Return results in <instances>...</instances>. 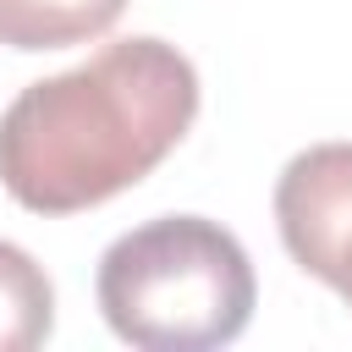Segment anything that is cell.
I'll return each instance as SVG.
<instances>
[{"label":"cell","instance_id":"6da1fadb","mask_svg":"<svg viewBox=\"0 0 352 352\" xmlns=\"http://www.w3.org/2000/svg\"><path fill=\"white\" fill-rule=\"evenodd\" d=\"M198 72L165 38H121L22 88L0 116V182L33 214L94 209L143 182L192 126Z\"/></svg>","mask_w":352,"mask_h":352},{"label":"cell","instance_id":"7a4b0ae2","mask_svg":"<svg viewBox=\"0 0 352 352\" xmlns=\"http://www.w3.org/2000/svg\"><path fill=\"white\" fill-rule=\"evenodd\" d=\"M99 314L143 352H209L253 319V264L204 214H165L116 236L99 258Z\"/></svg>","mask_w":352,"mask_h":352},{"label":"cell","instance_id":"3957f363","mask_svg":"<svg viewBox=\"0 0 352 352\" xmlns=\"http://www.w3.org/2000/svg\"><path fill=\"white\" fill-rule=\"evenodd\" d=\"M275 226L286 253L352 302V143H314L280 170Z\"/></svg>","mask_w":352,"mask_h":352},{"label":"cell","instance_id":"277c9868","mask_svg":"<svg viewBox=\"0 0 352 352\" xmlns=\"http://www.w3.org/2000/svg\"><path fill=\"white\" fill-rule=\"evenodd\" d=\"M126 0H0V44L11 50H66L116 28Z\"/></svg>","mask_w":352,"mask_h":352},{"label":"cell","instance_id":"5b68a950","mask_svg":"<svg viewBox=\"0 0 352 352\" xmlns=\"http://www.w3.org/2000/svg\"><path fill=\"white\" fill-rule=\"evenodd\" d=\"M55 324L50 275L16 242H0V352H33Z\"/></svg>","mask_w":352,"mask_h":352}]
</instances>
